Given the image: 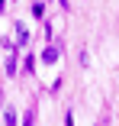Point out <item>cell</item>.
<instances>
[{
    "label": "cell",
    "mask_w": 119,
    "mask_h": 126,
    "mask_svg": "<svg viewBox=\"0 0 119 126\" xmlns=\"http://www.w3.org/2000/svg\"><path fill=\"white\" fill-rule=\"evenodd\" d=\"M58 58H61V48H58V45L42 48V62H45V65H52V62H58Z\"/></svg>",
    "instance_id": "6da1fadb"
},
{
    "label": "cell",
    "mask_w": 119,
    "mask_h": 126,
    "mask_svg": "<svg viewBox=\"0 0 119 126\" xmlns=\"http://www.w3.org/2000/svg\"><path fill=\"white\" fill-rule=\"evenodd\" d=\"M16 42H19V45H26V42H29V29H26V26H19V23H16Z\"/></svg>",
    "instance_id": "7a4b0ae2"
},
{
    "label": "cell",
    "mask_w": 119,
    "mask_h": 126,
    "mask_svg": "<svg viewBox=\"0 0 119 126\" xmlns=\"http://www.w3.org/2000/svg\"><path fill=\"white\" fill-rule=\"evenodd\" d=\"M3 123H7V126H19V123H16V110L7 107V110H3Z\"/></svg>",
    "instance_id": "3957f363"
},
{
    "label": "cell",
    "mask_w": 119,
    "mask_h": 126,
    "mask_svg": "<svg viewBox=\"0 0 119 126\" xmlns=\"http://www.w3.org/2000/svg\"><path fill=\"white\" fill-rule=\"evenodd\" d=\"M7 74H16V55L13 52L7 55Z\"/></svg>",
    "instance_id": "277c9868"
},
{
    "label": "cell",
    "mask_w": 119,
    "mask_h": 126,
    "mask_svg": "<svg viewBox=\"0 0 119 126\" xmlns=\"http://www.w3.org/2000/svg\"><path fill=\"white\" fill-rule=\"evenodd\" d=\"M32 120H36V113H32V110H26V120H23V126H36Z\"/></svg>",
    "instance_id": "5b68a950"
},
{
    "label": "cell",
    "mask_w": 119,
    "mask_h": 126,
    "mask_svg": "<svg viewBox=\"0 0 119 126\" xmlns=\"http://www.w3.org/2000/svg\"><path fill=\"white\" fill-rule=\"evenodd\" d=\"M0 10H3V0H0Z\"/></svg>",
    "instance_id": "8992f818"
}]
</instances>
